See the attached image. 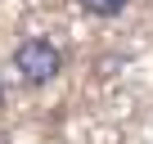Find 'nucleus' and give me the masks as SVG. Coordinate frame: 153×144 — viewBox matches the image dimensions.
<instances>
[{"instance_id":"nucleus-1","label":"nucleus","mask_w":153,"mask_h":144,"mask_svg":"<svg viewBox=\"0 0 153 144\" xmlns=\"http://www.w3.org/2000/svg\"><path fill=\"white\" fill-rule=\"evenodd\" d=\"M14 72L23 86H50L59 72H63V50L50 36H27L14 50Z\"/></svg>"},{"instance_id":"nucleus-2","label":"nucleus","mask_w":153,"mask_h":144,"mask_svg":"<svg viewBox=\"0 0 153 144\" xmlns=\"http://www.w3.org/2000/svg\"><path fill=\"white\" fill-rule=\"evenodd\" d=\"M76 5H81L86 14H95V18H117L131 0H76Z\"/></svg>"}]
</instances>
